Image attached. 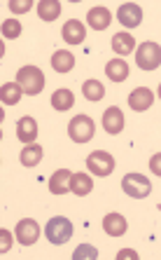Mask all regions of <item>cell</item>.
Here are the masks:
<instances>
[{"mask_svg":"<svg viewBox=\"0 0 161 260\" xmlns=\"http://www.w3.org/2000/svg\"><path fill=\"white\" fill-rule=\"evenodd\" d=\"M17 82L21 85L24 94H28V96H35V94H40V91L45 89V75H42V71L37 66L19 68Z\"/></svg>","mask_w":161,"mask_h":260,"instance_id":"6da1fadb","label":"cell"},{"mask_svg":"<svg viewBox=\"0 0 161 260\" xmlns=\"http://www.w3.org/2000/svg\"><path fill=\"white\" fill-rule=\"evenodd\" d=\"M45 235H47L49 244L61 246V244H66L72 237V223L66 216H54V218H49L47 228H45Z\"/></svg>","mask_w":161,"mask_h":260,"instance_id":"7a4b0ae2","label":"cell"},{"mask_svg":"<svg viewBox=\"0 0 161 260\" xmlns=\"http://www.w3.org/2000/svg\"><path fill=\"white\" fill-rule=\"evenodd\" d=\"M122 188H124V192L129 194V197H133V200H145V197L152 192V183H149V178H145L143 174H126L124 178H122Z\"/></svg>","mask_w":161,"mask_h":260,"instance_id":"3957f363","label":"cell"},{"mask_svg":"<svg viewBox=\"0 0 161 260\" xmlns=\"http://www.w3.org/2000/svg\"><path fill=\"white\" fill-rule=\"evenodd\" d=\"M94 132H96V124L89 115H75L68 124V134L75 143H87V141L94 139Z\"/></svg>","mask_w":161,"mask_h":260,"instance_id":"277c9868","label":"cell"},{"mask_svg":"<svg viewBox=\"0 0 161 260\" xmlns=\"http://www.w3.org/2000/svg\"><path fill=\"white\" fill-rule=\"evenodd\" d=\"M136 63L143 71H154L161 66V47L156 43H143L136 49Z\"/></svg>","mask_w":161,"mask_h":260,"instance_id":"5b68a950","label":"cell"},{"mask_svg":"<svg viewBox=\"0 0 161 260\" xmlns=\"http://www.w3.org/2000/svg\"><path fill=\"white\" fill-rule=\"evenodd\" d=\"M87 167H89V171L94 176H110L114 171V157L110 155V152H105V150H94L87 157Z\"/></svg>","mask_w":161,"mask_h":260,"instance_id":"8992f818","label":"cell"},{"mask_svg":"<svg viewBox=\"0 0 161 260\" xmlns=\"http://www.w3.org/2000/svg\"><path fill=\"white\" fill-rule=\"evenodd\" d=\"M14 235H17V239H19L21 246H33V244L40 239V225H37L33 218H24V220H19L17 223Z\"/></svg>","mask_w":161,"mask_h":260,"instance_id":"52a82bcc","label":"cell"},{"mask_svg":"<svg viewBox=\"0 0 161 260\" xmlns=\"http://www.w3.org/2000/svg\"><path fill=\"white\" fill-rule=\"evenodd\" d=\"M117 19H119V24L126 26V28H136V26H140V21H143V10H140L136 3H126V5L119 7Z\"/></svg>","mask_w":161,"mask_h":260,"instance_id":"ba28073f","label":"cell"},{"mask_svg":"<svg viewBox=\"0 0 161 260\" xmlns=\"http://www.w3.org/2000/svg\"><path fill=\"white\" fill-rule=\"evenodd\" d=\"M152 103H154V94H152V89H147V87H138V89H133L131 94H129V106H131L136 113H143V110L152 108Z\"/></svg>","mask_w":161,"mask_h":260,"instance_id":"9c48e42d","label":"cell"},{"mask_svg":"<svg viewBox=\"0 0 161 260\" xmlns=\"http://www.w3.org/2000/svg\"><path fill=\"white\" fill-rule=\"evenodd\" d=\"M103 127L107 134H119L124 132V113H122L117 106H110V108L103 113Z\"/></svg>","mask_w":161,"mask_h":260,"instance_id":"30bf717a","label":"cell"},{"mask_svg":"<svg viewBox=\"0 0 161 260\" xmlns=\"http://www.w3.org/2000/svg\"><path fill=\"white\" fill-rule=\"evenodd\" d=\"M103 230L110 237H122L129 230V223H126V218L122 216V213H107V216L103 218Z\"/></svg>","mask_w":161,"mask_h":260,"instance_id":"8fae6325","label":"cell"},{"mask_svg":"<svg viewBox=\"0 0 161 260\" xmlns=\"http://www.w3.org/2000/svg\"><path fill=\"white\" fill-rule=\"evenodd\" d=\"M17 139L21 141V143H33V141L37 139V122L33 120L30 115L21 117V120L17 122Z\"/></svg>","mask_w":161,"mask_h":260,"instance_id":"7c38bea8","label":"cell"},{"mask_svg":"<svg viewBox=\"0 0 161 260\" xmlns=\"http://www.w3.org/2000/svg\"><path fill=\"white\" fill-rule=\"evenodd\" d=\"M70 178H72V174L68 169L54 171V176L49 178V192L52 194H66L68 190H70Z\"/></svg>","mask_w":161,"mask_h":260,"instance_id":"4fadbf2b","label":"cell"},{"mask_svg":"<svg viewBox=\"0 0 161 260\" xmlns=\"http://www.w3.org/2000/svg\"><path fill=\"white\" fill-rule=\"evenodd\" d=\"M110 21H112V14L107 12L105 7H91L89 14H87V24L94 30H105Z\"/></svg>","mask_w":161,"mask_h":260,"instance_id":"5bb4252c","label":"cell"},{"mask_svg":"<svg viewBox=\"0 0 161 260\" xmlns=\"http://www.w3.org/2000/svg\"><path fill=\"white\" fill-rule=\"evenodd\" d=\"M84 36H87V28H84L82 21H77V19L66 21V26H63V40L68 45H79L84 40Z\"/></svg>","mask_w":161,"mask_h":260,"instance_id":"9a60e30c","label":"cell"},{"mask_svg":"<svg viewBox=\"0 0 161 260\" xmlns=\"http://www.w3.org/2000/svg\"><path fill=\"white\" fill-rule=\"evenodd\" d=\"M112 49H114V54H119V56H126V54H131L133 49H136V38L131 36V33H114L112 36Z\"/></svg>","mask_w":161,"mask_h":260,"instance_id":"2e32d148","label":"cell"},{"mask_svg":"<svg viewBox=\"0 0 161 260\" xmlns=\"http://www.w3.org/2000/svg\"><path fill=\"white\" fill-rule=\"evenodd\" d=\"M91 190H94V181H91L84 171L82 174H72V178H70V192L72 194H77V197H87Z\"/></svg>","mask_w":161,"mask_h":260,"instance_id":"e0dca14e","label":"cell"},{"mask_svg":"<svg viewBox=\"0 0 161 260\" xmlns=\"http://www.w3.org/2000/svg\"><path fill=\"white\" fill-rule=\"evenodd\" d=\"M105 75L112 80V82H124V80L129 78V66H126V61H124V59H112V61H107Z\"/></svg>","mask_w":161,"mask_h":260,"instance_id":"ac0fdd59","label":"cell"},{"mask_svg":"<svg viewBox=\"0 0 161 260\" xmlns=\"http://www.w3.org/2000/svg\"><path fill=\"white\" fill-rule=\"evenodd\" d=\"M72 66H75V56H72L68 49H59V52H54L52 68L56 73H68V71H72Z\"/></svg>","mask_w":161,"mask_h":260,"instance_id":"d6986e66","label":"cell"},{"mask_svg":"<svg viewBox=\"0 0 161 260\" xmlns=\"http://www.w3.org/2000/svg\"><path fill=\"white\" fill-rule=\"evenodd\" d=\"M75 106V96H72L70 89H56L52 94V108L54 110H61V113H66Z\"/></svg>","mask_w":161,"mask_h":260,"instance_id":"ffe728a7","label":"cell"},{"mask_svg":"<svg viewBox=\"0 0 161 260\" xmlns=\"http://www.w3.org/2000/svg\"><path fill=\"white\" fill-rule=\"evenodd\" d=\"M61 14V3L59 0H40L37 3V17L42 21H54Z\"/></svg>","mask_w":161,"mask_h":260,"instance_id":"44dd1931","label":"cell"},{"mask_svg":"<svg viewBox=\"0 0 161 260\" xmlns=\"http://www.w3.org/2000/svg\"><path fill=\"white\" fill-rule=\"evenodd\" d=\"M21 164H24V167H37V164L42 162V148L37 143H28L24 148V150H21Z\"/></svg>","mask_w":161,"mask_h":260,"instance_id":"7402d4cb","label":"cell"},{"mask_svg":"<svg viewBox=\"0 0 161 260\" xmlns=\"http://www.w3.org/2000/svg\"><path fill=\"white\" fill-rule=\"evenodd\" d=\"M21 94H24V89H21L19 82H7V85H3V89H0V99H3L5 106H14V103H19L21 101Z\"/></svg>","mask_w":161,"mask_h":260,"instance_id":"603a6c76","label":"cell"},{"mask_svg":"<svg viewBox=\"0 0 161 260\" xmlns=\"http://www.w3.org/2000/svg\"><path fill=\"white\" fill-rule=\"evenodd\" d=\"M82 91H84V99H87V101H101V99L105 96V89H103V85L98 80H87L82 85Z\"/></svg>","mask_w":161,"mask_h":260,"instance_id":"cb8c5ba5","label":"cell"},{"mask_svg":"<svg viewBox=\"0 0 161 260\" xmlns=\"http://www.w3.org/2000/svg\"><path fill=\"white\" fill-rule=\"evenodd\" d=\"M21 36V24L19 19H5L3 21V38L5 40H14V38Z\"/></svg>","mask_w":161,"mask_h":260,"instance_id":"d4e9b609","label":"cell"},{"mask_svg":"<svg viewBox=\"0 0 161 260\" xmlns=\"http://www.w3.org/2000/svg\"><path fill=\"white\" fill-rule=\"evenodd\" d=\"M72 258H75V260H79V258H91V260H94V258H98V251H96L94 246H89V244H82V246L72 253Z\"/></svg>","mask_w":161,"mask_h":260,"instance_id":"484cf974","label":"cell"},{"mask_svg":"<svg viewBox=\"0 0 161 260\" xmlns=\"http://www.w3.org/2000/svg\"><path fill=\"white\" fill-rule=\"evenodd\" d=\"M33 7V0H10V10L12 14H24Z\"/></svg>","mask_w":161,"mask_h":260,"instance_id":"4316f807","label":"cell"},{"mask_svg":"<svg viewBox=\"0 0 161 260\" xmlns=\"http://www.w3.org/2000/svg\"><path fill=\"white\" fill-rule=\"evenodd\" d=\"M149 169H152V174L154 176H159L161 178V152L152 155V159H149Z\"/></svg>","mask_w":161,"mask_h":260,"instance_id":"83f0119b","label":"cell"},{"mask_svg":"<svg viewBox=\"0 0 161 260\" xmlns=\"http://www.w3.org/2000/svg\"><path fill=\"white\" fill-rule=\"evenodd\" d=\"M0 237H3V246H0V251H3V253H7V251H10V244H12V235H10L7 230H3V232H0Z\"/></svg>","mask_w":161,"mask_h":260,"instance_id":"f1b7e54d","label":"cell"},{"mask_svg":"<svg viewBox=\"0 0 161 260\" xmlns=\"http://www.w3.org/2000/svg\"><path fill=\"white\" fill-rule=\"evenodd\" d=\"M117 258H119V260H124V258L138 260V253H136V251H129V248H124V251H119V253H117Z\"/></svg>","mask_w":161,"mask_h":260,"instance_id":"f546056e","label":"cell"},{"mask_svg":"<svg viewBox=\"0 0 161 260\" xmlns=\"http://www.w3.org/2000/svg\"><path fill=\"white\" fill-rule=\"evenodd\" d=\"M159 99H161V85H159Z\"/></svg>","mask_w":161,"mask_h":260,"instance_id":"4dcf8cb0","label":"cell"}]
</instances>
